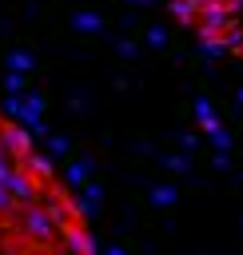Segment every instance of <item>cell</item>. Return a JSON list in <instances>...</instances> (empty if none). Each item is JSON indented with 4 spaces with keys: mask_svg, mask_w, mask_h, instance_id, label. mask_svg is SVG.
<instances>
[{
    "mask_svg": "<svg viewBox=\"0 0 243 255\" xmlns=\"http://www.w3.org/2000/svg\"><path fill=\"white\" fill-rule=\"evenodd\" d=\"M0 255H92V235L56 167L0 116Z\"/></svg>",
    "mask_w": 243,
    "mask_h": 255,
    "instance_id": "1",
    "label": "cell"
}]
</instances>
